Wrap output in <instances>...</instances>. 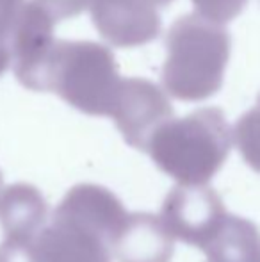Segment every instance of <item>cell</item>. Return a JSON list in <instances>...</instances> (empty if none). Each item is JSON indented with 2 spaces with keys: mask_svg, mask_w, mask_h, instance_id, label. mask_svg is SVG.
<instances>
[{
  "mask_svg": "<svg viewBox=\"0 0 260 262\" xmlns=\"http://www.w3.org/2000/svg\"><path fill=\"white\" fill-rule=\"evenodd\" d=\"M127 216L107 187L73 186L36 239L38 262H112V245Z\"/></svg>",
  "mask_w": 260,
  "mask_h": 262,
  "instance_id": "cell-1",
  "label": "cell"
},
{
  "mask_svg": "<svg viewBox=\"0 0 260 262\" xmlns=\"http://www.w3.org/2000/svg\"><path fill=\"white\" fill-rule=\"evenodd\" d=\"M232 145L233 130L223 111L207 107L164 125L146 154L180 186H205L223 168Z\"/></svg>",
  "mask_w": 260,
  "mask_h": 262,
  "instance_id": "cell-2",
  "label": "cell"
},
{
  "mask_svg": "<svg viewBox=\"0 0 260 262\" xmlns=\"http://www.w3.org/2000/svg\"><path fill=\"white\" fill-rule=\"evenodd\" d=\"M230 55V34L200 14L175 21L168 34V57L162 82L178 100L196 102L221 88Z\"/></svg>",
  "mask_w": 260,
  "mask_h": 262,
  "instance_id": "cell-3",
  "label": "cell"
},
{
  "mask_svg": "<svg viewBox=\"0 0 260 262\" xmlns=\"http://www.w3.org/2000/svg\"><path fill=\"white\" fill-rule=\"evenodd\" d=\"M122 79L105 47L89 41H56L39 91L57 93L93 116H111Z\"/></svg>",
  "mask_w": 260,
  "mask_h": 262,
  "instance_id": "cell-4",
  "label": "cell"
},
{
  "mask_svg": "<svg viewBox=\"0 0 260 262\" xmlns=\"http://www.w3.org/2000/svg\"><path fill=\"white\" fill-rule=\"evenodd\" d=\"M228 216L212 187L177 186L168 193L160 217L171 237L203 250Z\"/></svg>",
  "mask_w": 260,
  "mask_h": 262,
  "instance_id": "cell-5",
  "label": "cell"
},
{
  "mask_svg": "<svg viewBox=\"0 0 260 262\" xmlns=\"http://www.w3.org/2000/svg\"><path fill=\"white\" fill-rule=\"evenodd\" d=\"M111 116L130 146L148 152L153 136L173 120V107L166 95L150 80H122Z\"/></svg>",
  "mask_w": 260,
  "mask_h": 262,
  "instance_id": "cell-6",
  "label": "cell"
},
{
  "mask_svg": "<svg viewBox=\"0 0 260 262\" xmlns=\"http://www.w3.org/2000/svg\"><path fill=\"white\" fill-rule=\"evenodd\" d=\"M54 45V18L38 2H25L9 45L14 73L23 86L39 91Z\"/></svg>",
  "mask_w": 260,
  "mask_h": 262,
  "instance_id": "cell-7",
  "label": "cell"
},
{
  "mask_svg": "<svg viewBox=\"0 0 260 262\" xmlns=\"http://www.w3.org/2000/svg\"><path fill=\"white\" fill-rule=\"evenodd\" d=\"M89 7L100 34L118 47L141 45L160 31L152 0H91Z\"/></svg>",
  "mask_w": 260,
  "mask_h": 262,
  "instance_id": "cell-8",
  "label": "cell"
},
{
  "mask_svg": "<svg viewBox=\"0 0 260 262\" xmlns=\"http://www.w3.org/2000/svg\"><path fill=\"white\" fill-rule=\"evenodd\" d=\"M173 237L162 217L152 212H129L112 245L118 262H170Z\"/></svg>",
  "mask_w": 260,
  "mask_h": 262,
  "instance_id": "cell-9",
  "label": "cell"
},
{
  "mask_svg": "<svg viewBox=\"0 0 260 262\" xmlns=\"http://www.w3.org/2000/svg\"><path fill=\"white\" fill-rule=\"evenodd\" d=\"M46 200L32 184H13L0 194V227L11 241H36L46 227Z\"/></svg>",
  "mask_w": 260,
  "mask_h": 262,
  "instance_id": "cell-10",
  "label": "cell"
},
{
  "mask_svg": "<svg viewBox=\"0 0 260 262\" xmlns=\"http://www.w3.org/2000/svg\"><path fill=\"white\" fill-rule=\"evenodd\" d=\"M203 252L208 262H260V230L253 221L228 214Z\"/></svg>",
  "mask_w": 260,
  "mask_h": 262,
  "instance_id": "cell-11",
  "label": "cell"
},
{
  "mask_svg": "<svg viewBox=\"0 0 260 262\" xmlns=\"http://www.w3.org/2000/svg\"><path fill=\"white\" fill-rule=\"evenodd\" d=\"M233 141L244 162L260 173V95L257 104L239 118L233 128Z\"/></svg>",
  "mask_w": 260,
  "mask_h": 262,
  "instance_id": "cell-12",
  "label": "cell"
},
{
  "mask_svg": "<svg viewBox=\"0 0 260 262\" xmlns=\"http://www.w3.org/2000/svg\"><path fill=\"white\" fill-rule=\"evenodd\" d=\"M248 0H193L200 16L214 21V24H226L243 11Z\"/></svg>",
  "mask_w": 260,
  "mask_h": 262,
  "instance_id": "cell-13",
  "label": "cell"
},
{
  "mask_svg": "<svg viewBox=\"0 0 260 262\" xmlns=\"http://www.w3.org/2000/svg\"><path fill=\"white\" fill-rule=\"evenodd\" d=\"M23 6V0H0V43L2 45H11Z\"/></svg>",
  "mask_w": 260,
  "mask_h": 262,
  "instance_id": "cell-14",
  "label": "cell"
},
{
  "mask_svg": "<svg viewBox=\"0 0 260 262\" xmlns=\"http://www.w3.org/2000/svg\"><path fill=\"white\" fill-rule=\"evenodd\" d=\"M0 262H38L36 241H6L0 245Z\"/></svg>",
  "mask_w": 260,
  "mask_h": 262,
  "instance_id": "cell-15",
  "label": "cell"
},
{
  "mask_svg": "<svg viewBox=\"0 0 260 262\" xmlns=\"http://www.w3.org/2000/svg\"><path fill=\"white\" fill-rule=\"evenodd\" d=\"M54 20L75 16L91 6V0H36Z\"/></svg>",
  "mask_w": 260,
  "mask_h": 262,
  "instance_id": "cell-16",
  "label": "cell"
},
{
  "mask_svg": "<svg viewBox=\"0 0 260 262\" xmlns=\"http://www.w3.org/2000/svg\"><path fill=\"white\" fill-rule=\"evenodd\" d=\"M9 62H13V55H11V49L7 45L0 43V75H2L4 70L9 66Z\"/></svg>",
  "mask_w": 260,
  "mask_h": 262,
  "instance_id": "cell-17",
  "label": "cell"
},
{
  "mask_svg": "<svg viewBox=\"0 0 260 262\" xmlns=\"http://www.w3.org/2000/svg\"><path fill=\"white\" fill-rule=\"evenodd\" d=\"M152 2L157 6V4H168V2H171V0H152Z\"/></svg>",
  "mask_w": 260,
  "mask_h": 262,
  "instance_id": "cell-18",
  "label": "cell"
},
{
  "mask_svg": "<svg viewBox=\"0 0 260 262\" xmlns=\"http://www.w3.org/2000/svg\"><path fill=\"white\" fill-rule=\"evenodd\" d=\"M0 194H2V173H0Z\"/></svg>",
  "mask_w": 260,
  "mask_h": 262,
  "instance_id": "cell-19",
  "label": "cell"
}]
</instances>
